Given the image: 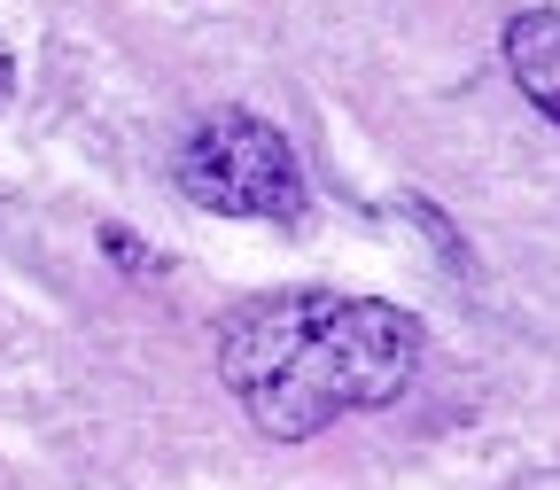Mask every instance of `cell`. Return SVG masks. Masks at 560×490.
I'll use <instances>...</instances> for the list:
<instances>
[{
	"label": "cell",
	"instance_id": "7a4b0ae2",
	"mask_svg": "<svg viewBox=\"0 0 560 490\" xmlns=\"http://www.w3.org/2000/svg\"><path fill=\"white\" fill-rule=\"evenodd\" d=\"M172 179H179L187 202L219 210V219H296V210H304L296 149L257 109H210L179 140Z\"/></svg>",
	"mask_w": 560,
	"mask_h": 490
},
{
	"label": "cell",
	"instance_id": "277c9868",
	"mask_svg": "<svg viewBox=\"0 0 560 490\" xmlns=\"http://www.w3.org/2000/svg\"><path fill=\"white\" fill-rule=\"evenodd\" d=\"M9 86H16V62H9V47H0V102H9Z\"/></svg>",
	"mask_w": 560,
	"mask_h": 490
},
{
	"label": "cell",
	"instance_id": "3957f363",
	"mask_svg": "<svg viewBox=\"0 0 560 490\" xmlns=\"http://www.w3.org/2000/svg\"><path fill=\"white\" fill-rule=\"evenodd\" d=\"M506 70H514V86L560 125V9H522L506 24Z\"/></svg>",
	"mask_w": 560,
	"mask_h": 490
},
{
	"label": "cell",
	"instance_id": "6da1fadb",
	"mask_svg": "<svg viewBox=\"0 0 560 490\" xmlns=\"http://www.w3.org/2000/svg\"><path fill=\"white\" fill-rule=\"evenodd\" d=\"M412 366H420V327H412V312H397L382 296L289 289V296L242 304L219 335L226 389L280 444L319 436L342 412L397 405Z\"/></svg>",
	"mask_w": 560,
	"mask_h": 490
}]
</instances>
